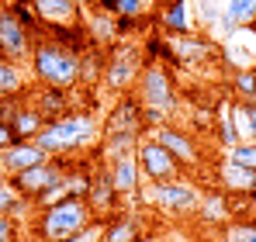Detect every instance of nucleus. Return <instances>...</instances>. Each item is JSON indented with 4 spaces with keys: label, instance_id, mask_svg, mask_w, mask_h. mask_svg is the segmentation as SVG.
Masks as SVG:
<instances>
[{
    "label": "nucleus",
    "instance_id": "nucleus-1",
    "mask_svg": "<svg viewBox=\"0 0 256 242\" xmlns=\"http://www.w3.org/2000/svg\"><path fill=\"white\" fill-rule=\"evenodd\" d=\"M32 76L45 86H59L70 90L80 83V52L59 45L52 38H38L32 45Z\"/></svg>",
    "mask_w": 256,
    "mask_h": 242
},
{
    "label": "nucleus",
    "instance_id": "nucleus-2",
    "mask_svg": "<svg viewBox=\"0 0 256 242\" xmlns=\"http://www.w3.org/2000/svg\"><path fill=\"white\" fill-rule=\"evenodd\" d=\"M94 222H97V214L86 204V198H62V201L42 208V214H38V239L42 242L70 239V236L86 232Z\"/></svg>",
    "mask_w": 256,
    "mask_h": 242
},
{
    "label": "nucleus",
    "instance_id": "nucleus-3",
    "mask_svg": "<svg viewBox=\"0 0 256 242\" xmlns=\"http://www.w3.org/2000/svg\"><path fill=\"white\" fill-rule=\"evenodd\" d=\"M135 97H138L146 118L160 121V124H166V118H170L173 111H176V104H180L176 100V86L170 80V70L163 62H146L142 66V73L135 80Z\"/></svg>",
    "mask_w": 256,
    "mask_h": 242
},
{
    "label": "nucleus",
    "instance_id": "nucleus-4",
    "mask_svg": "<svg viewBox=\"0 0 256 242\" xmlns=\"http://www.w3.org/2000/svg\"><path fill=\"white\" fill-rule=\"evenodd\" d=\"M97 135V124L90 114H80V111H70L62 118L48 121L42 132H38V149L45 156H70L76 149H84L86 142Z\"/></svg>",
    "mask_w": 256,
    "mask_h": 242
},
{
    "label": "nucleus",
    "instance_id": "nucleus-5",
    "mask_svg": "<svg viewBox=\"0 0 256 242\" xmlns=\"http://www.w3.org/2000/svg\"><path fill=\"white\" fill-rule=\"evenodd\" d=\"M66 176H70V160H66V156H48L42 166H32V170H21V173H14V176H7V184H10L24 201L38 204L45 194L56 190Z\"/></svg>",
    "mask_w": 256,
    "mask_h": 242
},
{
    "label": "nucleus",
    "instance_id": "nucleus-6",
    "mask_svg": "<svg viewBox=\"0 0 256 242\" xmlns=\"http://www.w3.org/2000/svg\"><path fill=\"white\" fill-rule=\"evenodd\" d=\"M146 201L160 211H170V214H194L201 208V190L187 180H170V184H149L146 190Z\"/></svg>",
    "mask_w": 256,
    "mask_h": 242
},
{
    "label": "nucleus",
    "instance_id": "nucleus-7",
    "mask_svg": "<svg viewBox=\"0 0 256 242\" xmlns=\"http://www.w3.org/2000/svg\"><path fill=\"white\" fill-rule=\"evenodd\" d=\"M135 160H138V170H142V180L149 184H170V180H180V162L173 160L170 152L149 135L135 146Z\"/></svg>",
    "mask_w": 256,
    "mask_h": 242
},
{
    "label": "nucleus",
    "instance_id": "nucleus-8",
    "mask_svg": "<svg viewBox=\"0 0 256 242\" xmlns=\"http://www.w3.org/2000/svg\"><path fill=\"white\" fill-rule=\"evenodd\" d=\"M142 56H138V48H132V45H114V52L108 56V66H104V80L111 90H128V86H135L138 80V73H142Z\"/></svg>",
    "mask_w": 256,
    "mask_h": 242
},
{
    "label": "nucleus",
    "instance_id": "nucleus-9",
    "mask_svg": "<svg viewBox=\"0 0 256 242\" xmlns=\"http://www.w3.org/2000/svg\"><path fill=\"white\" fill-rule=\"evenodd\" d=\"M149 124V118H146V111H142V104H138V97L135 94H128V97H122L118 104H114V111L108 114V121H104V138H114V135H142V128Z\"/></svg>",
    "mask_w": 256,
    "mask_h": 242
},
{
    "label": "nucleus",
    "instance_id": "nucleus-10",
    "mask_svg": "<svg viewBox=\"0 0 256 242\" xmlns=\"http://www.w3.org/2000/svg\"><path fill=\"white\" fill-rule=\"evenodd\" d=\"M32 32L14 18V10H10V4H0V56H7V59H24V56H32Z\"/></svg>",
    "mask_w": 256,
    "mask_h": 242
},
{
    "label": "nucleus",
    "instance_id": "nucleus-11",
    "mask_svg": "<svg viewBox=\"0 0 256 242\" xmlns=\"http://www.w3.org/2000/svg\"><path fill=\"white\" fill-rule=\"evenodd\" d=\"M152 138H156L180 166H198V162H201V152H198L194 135H187V132H180V128H173V124H156Z\"/></svg>",
    "mask_w": 256,
    "mask_h": 242
},
{
    "label": "nucleus",
    "instance_id": "nucleus-12",
    "mask_svg": "<svg viewBox=\"0 0 256 242\" xmlns=\"http://www.w3.org/2000/svg\"><path fill=\"white\" fill-rule=\"evenodd\" d=\"M108 173H111V184H114V190L122 198H138V190H142V170H138L135 152H125V156L111 160L108 162Z\"/></svg>",
    "mask_w": 256,
    "mask_h": 242
},
{
    "label": "nucleus",
    "instance_id": "nucleus-13",
    "mask_svg": "<svg viewBox=\"0 0 256 242\" xmlns=\"http://www.w3.org/2000/svg\"><path fill=\"white\" fill-rule=\"evenodd\" d=\"M118 201H122V194L114 190L111 173H108V170H94V173H90V187H86V204L94 208V214L100 218V214L114 211Z\"/></svg>",
    "mask_w": 256,
    "mask_h": 242
},
{
    "label": "nucleus",
    "instance_id": "nucleus-14",
    "mask_svg": "<svg viewBox=\"0 0 256 242\" xmlns=\"http://www.w3.org/2000/svg\"><path fill=\"white\" fill-rule=\"evenodd\" d=\"M45 160H48V156L38 149V142H14L10 149L0 152V166H4L7 176H14V173H21V170H32V166H42Z\"/></svg>",
    "mask_w": 256,
    "mask_h": 242
},
{
    "label": "nucleus",
    "instance_id": "nucleus-15",
    "mask_svg": "<svg viewBox=\"0 0 256 242\" xmlns=\"http://www.w3.org/2000/svg\"><path fill=\"white\" fill-rule=\"evenodd\" d=\"M218 184L228 190V194H242V198H253L256 194V170L250 166H239V162H222L218 170Z\"/></svg>",
    "mask_w": 256,
    "mask_h": 242
},
{
    "label": "nucleus",
    "instance_id": "nucleus-16",
    "mask_svg": "<svg viewBox=\"0 0 256 242\" xmlns=\"http://www.w3.org/2000/svg\"><path fill=\"white\" fill-rule=\"evenodd\" d=\"M42 28H52V24H76L80 18V4L73 0H32Z\"/></svg>",
    "mask_w": 256,
    "mask_h": 242
},
{
    "label": "nucleus",
    "instance_id": "nucleus-17",
    "mask_svg": "<svg viewBox=\"0 0 256 242\" xmlns=\"http://www.w3.org/2000/svg\"><path fill=\"white\" fill-rule=\"evenodd\" d=\"M156 21L170 35H190V4L187 0H160Z\"/></svg>",
    "mask_w": 256,
    "mask_h": 242
},
{
    "label": "nucleus",
    "instance_id": "nucleus-18",
    "mask_svg": "<svg viewBox=\"0 0 256 242\" xmlns=\"http://www.w3.org/2000/svg\"><path fill=\"white\" fill-rule=\"evenodd\" d=\"M146 239V228L135 214H118L104 225L100 232V242H142Z\"/></svg>",
    "mask_w": 256,
    "mask_h": 242
},
{
    "label": "nucleus",
    "instance_id": "nucleus-19",
    "mask_svg": "<svg viewBox=\"0 0 256 242\" xmlns=\"http://www.w3.org/2000/svg\"><path fill=\"white\" fill-rule=\"evenodd\" d=\"M10 124H14V132H18V142H35V138H38V132H42L48 121H45V114L38 111V108L21 104V108L14 111Z\"/></svg>",
    "mask_w": 256,
    "mask_h": 242
},
{
    "label": "nucleus",
    "instance_id": "nucleus-20",
    "mask_svg": "<svg viewBox=\"0 0 256 242\" xmlns=\"http://www.w3.org/2000/svg\"><path fill=\"white\" fill-rule=\"evenodd\" d=\"M256 21V0H228V7L222 10V32L232 35L239 32L242 24H253Z\"/></svg>",
    "mask_w": 256,
    "mask_h": 242
},
{
    "label": "nucleus",
    "instance_id": "nucleus-21",
    "mask_svg": "<svg viewBox=\"0 0 256 242\" xmlns=\"http://www.w3.org/2000/svg\"><path fill=\"white\" fill-rule=\"evenodd\" d=\"M35 108L45 114V121H56V118H62V114H70V97H66V90L48 86V90H42V97H38Z\"/></svg>",
    "mask_w": 256,
    "mask_h": 242
},
{
    "label": "nucleus",
    "instance_id": "nucleus-22",
    "mask_svg": "<svg viewBox=\"0 0 256 242\" xmlns=\"http://www.w3.org/2000/svg\"><path fill=\"white\" fill-rule=\"evenodd\" d=\"M24 90V73L14 59L0 56V97H18Z\"/></svg>",
    "mask_w": 256,
    "mask_h": 242
},
{
    "label": "nucleus",
    "instance_id": "nucleus-23",
    "mask_svg": "<svg viewBox=\"0 0 256 242\" xmlns=\"http://www.w3.org/2000/svg\"><path fill=\"white\" fill-rule=\"evenodd\" d=\"M104 66H108V56L90 48L80 56V83H94L97 76H104Z\"/></svg>",
    "mask_w": 256,
    "mask_h": 242
},
{
    "label": "nucleus",
    "instance_id": "nucleus-24",
    "mask_svg": "<svg viewBox=\"0 0 256 242\" xmlns=\"http://www.w3.org/2000/svg\"><path fill=\"white\" fill-rule=\"evenodd\" d=\"M86 35L90 42H114L118 38V21L111 18V14H94V21H90V28H86Z\"/></svg>",
    "mask_w": 256,
    "mask_h": 242
},
{
    "label": "nucleus",
    "instance_id": "nucleus-25",
    "mask_svg": "<svg viewBox=\"0 0 256 242\" xmlns=\"http://www.w3.org/2000/svg\"><path fill=\"white\" fill-rule=\"evenodd\" d=\"M236 128H239L250 142H256V104L253 100H239V104H236Z\"/></svg>",
    "mask_w": 256,
    "mask_h": 242
},
{
    "label": "nucleus",
    "instance_id": "nucleus-26",
    "mask_svg": "<svg viewBox=\"0 0 256 242\" xmlns=\"http://www.w3.org/2000/svg\"><path fill=\"white\" fill-rule=\"evenodd\" d=\"M28 204H32V201H24V198H21V194H18L10 184H7V180L0 184V214H10V218H18V214H21Z\"/></svg>",
    "mask_w": 256,
    "mask_h": 242
},
{
    "label": "nucleus",
    "instance_id": "nucleus-27",
    "mask_svg": "<svg viewBox=\"0 0 256 242\" xmlns=\"http://www.w3.org/2000/svg\"><path fill=\"white\" fill-rule=\"evenodd\" d=\"M10 10H14V18L35 35L38 28H42V21H38V14H35V7H32V0H10Z\"/></svg>",
    "mask_w": 256,
    "mask_h": 242
},
{
    "label": "nucleus",
    "instance_id": "nucleus-28",
    "mask_svg": "<svg viewBox=\"0 0 256 242\" xmlns=\"http://www.w3.org/2000/svg\"><path fill=\"white\" fill-rule=\"evenodd\" d=\"M236 94H239V100H256V73L253 70H242L236 76Z\"/></svg>",
    "mask_w": 256,
    "mask_h": 242
},
{
    "label": "nucleus",
    "instance_id": "nucleus-29",
    "mask_svg": "<svg viewBox=\"0 0 256 242\" xmlns=\"http://www.w3.org/2000/svg\"><path fill=\"white\" fill-rule=\"evenodd\" d=\"M225 242H256V218H253V222H239V225H232L228 236H225Z\"/></svg>",
    "mask_w": 256,
    "mask_h": 242
},
{
    "label": "nucleus",
    "instance_id": "nucleus-30",
    "mask_svg": "<svg viewBox=\"0 0 256 242\" xmlns=\"http://www.w3.org/2000/svg\"><path fill=\"white\" fill-rule=\"evenodd\" d=\"M228 160H232V162H239V166H250V170H256V142L236 146V149L228 152Z\"/></svg>",
    "mask_w": 256,
    "mask_h": 242
},
{
    "label": "nucleus",
    "instance_id": "nucleus-31",
    "mask_svg": "<svg viewBox=\"0 0 256 242\" xmlns=\"http://www.w3.org/2000/svg\"><path fill=\"white\" fill-rule=\"evenodd\" d=\"M21 239V225L10 214H0V242H18Z\"/></svg>",
    "mask_w": 256,
    "mask_h": 242
},
{
    "label": "nucleus",
    "instance_id": "nucleus-32",
    "mask_svg": "<svg viewBox=\"0 0 256 242\" xmlns=\"http://www.w3.org/2000/svg\"><path fill=\"white\" fill-rule=\"evenodd\" d=\"M201 21H204V24L222 21V7H218V0H201Z\"/></svg>",
    "mask_w": 256,
    "mask_h": 242
},
{
    "label": "nucleus",
    "instance_id": "nucleus-33",
    "mask_svg": "<svg viewBox=\"0 0 256 242\" xmlns=\"http://www.w3.org/2000/svg\"><path fill=\"white\" fill-rule=\"evenodd\" d=\"M142 14V0H118L114 18H138Z\"/></svg>",
    "mask_w": 256,
    "mask_h": 242
},
{
    "label": "nucleus",
    "instance_id": "nucleus-34",
    "mask_svg": "<svg viewBox=\"0 0 256 242\" xmlns=\"http://www.w3.org/2000/svg\"><path fill=\"white\" fill-rule=\"evenodd\" d=\"M14 142H18V132H14V124H10V121H0V152H4V149H10Z\"/></svg>",
    "mask_w": 256,
    "mask_h": 242
},
{
    "label": "nucleus",
    "instance_id": "nucleus-35",
    "mask_svg": "<svg viewBox=\"0 0 256 242\" xmlns=\"http://www.w3.org/2000/svg\"><path fill=\"white\" fill-rule=\"evenodd\" d=\"M56 242H100V232H94V225L80 232V236H70V239H56Z\"/></svg>",
    "mask_w": 256,
    "mask_h": 242
},
{
    "label": "nucleus",
    "instance_id": "nucleus-36",
    "mask_svg": "<svg viewBox=\"0 0 256 242\" xmlns=\"http://www.w3.org/2000/svg\"><path fill=\"white\" fill-rule=\"evenodd\" d=\"M97 7H100V14H111L114 18V10H118V0H94Z\"/></svg>",
    "mask_w": 256,
    "mask_h": 242
},
{
    "label": "nucleus",
    "instance_id": "nucleus-37",
    "mask_svg": "<svg viewBox=\"0 0 256 242\" xmlns=\"http://www.w3.org/2000/svg\"><path fill=\"white\" fill-rule=\"evenodd\" d=\"M250 211H253V214H256V194H253V198H250Z\"/></svg>",
    "mask_w": 256,
    "mask_h": 242
},
{
    "label": "nucleus",
    "instance_id": "nucleus-38",
    "mask_svg": "<svg viewBox=\"0 0 256 242\" xmlns=\"http://www.w3.org/2000/svg\"><path fill=\"white\" fill-rule=\"evenodd\" d=\"M4 180H7V173H4V166H0V184H4Z\"/></svg>",
    "mask_w": 256,
    "mask_h": 242
},
{
    "label": "nucleus",
    "instance_id": "nucleus-39",
    "mask_svg": "<svg viewBox=\"0 0 256 242\" xmlns=\"http://www.w3.org/2000/svg\"><path fill=\"white\" fill-rule=\"evenodd\" d=\"M73 4H86V0H73Z\"/></svg>",
    "mask_w": 256,
    "mask_h": 242
},
{
    "label": "nucleus",
    "instance_id": "nucleus-40",
    "mask_svg": "<svg viewBox=\"0 0 256 242\" xmlns=\"http://www.w3.org/2000/svg\"><path fill=\"white\" fill-rule=\"evenodd\" d=\"M253 73H256V66H253ZM253 104H256V100H253Z\"/></svg>",
    "mask_w": 256,
    "mask_h": 242
},
{
    "label": "nucleus",
    "instance_id": "nucleus-41",
    "mask_svg": "<svg viewBox=\"0 0 256 242\" xmlns=\"http://www.w3.org/2000/svg\"><path fill=\"white\" fill-rule=\"evenodd\" d=\"M204 242H212V239H204Z\"/></svg>",
    "mask_w": 256,
    "mask_h": 242
}]
</instances>
